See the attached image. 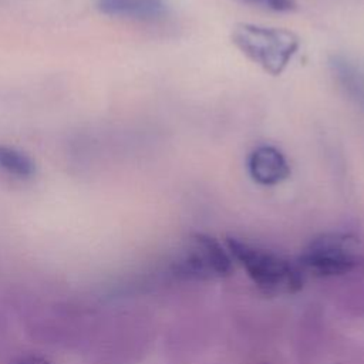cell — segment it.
I'll list each match as a JSON object with an SVG mask.
<instances>
[{
    "mask_svg": "<svg viewBox=\"0 0 364 364\" xmlns=\"http://www.w3.org/2000/svg\"><path fill=\"white\" fill-rule=\"evenodd\" d=\"M230 38L243 55L272 75L282 74L300 47L293 31L253 23L236 24Z\"/></svg>",
    "mask_w": 364,
    "mask_h": 364,
    "instance_id": "obj_1",
    "label": "cell"
},
{
    "mask_svg": "<svg viewBox=\"0 0 364 364\" xmlns=\"http://www.w3.org/2000/svg\"><path fill=\"white\" fill-rule=\"evenodd\" d=\"M230 255L247 272L253 283L267 294H289L303 284V272L287 259L267 249L229 237L226 240Z\"/></svg>",
    "mask_w": 364,
    "mask_h": 364,
    "instance_id": "obj_2",
    "label": "cell"
},
{
    "mask_svg": "<svg viewBox=\"0 0 364 364\" xmlns=\"http://www.w3.org/2000/svg\"><path fill=\"white\" fill-rule=\"evenodd\" d=\"M361 260L360 243L354 236L324 233L306 246L297 266L314 276H336L357 269Z\"/></svg>",
    "mask_w": 364,
    "mask_h": 364,
    "instance_id": "obj_3",
    "label": "cell"
},
{
    "mask_svg": "<svg viewBox=\"0 0 364 364\" xmlns=\"http://www.w3.org/2000/svg\"><path fill=\"white\" fill-rule=\"evenodd\" d=\"M173 273L183 279H216L228 274L232 259L226 250L210 236L191 235L173 262Z\"/></svg>",
    "mask_w": 364,
    "mask_h": 364,
    "instance_id": "obj_4",
    "label": "cell"
},
{
    "mask_svg": "<svg viewBox=\"0 0 364 364\" xmlns=\"http://www.w3.org/2000/svg\"><path fill=\"white\" fill-rule=\"evenodd\" d=\"M250 178L264 186H273L290 176V165L284 154L273 145H259L247 156Z\"/></svg>",
    "mask_w": 364,
    "mask_h": 364,
    "instance_id": "obj_5",
    "label": "cell"
},
{
    "mask_svg": "<svg viewBox=\"0 0 364 364\" xmlns=\"http://www.w3.org/2000/svg\"><path fill=\"white\" fill-rule=\"evenodd\" d=\"M100 13L142 23H155L168 14L166 0H94Z\"/></svg>",
    "mask_w": 364,
    "mask_h": 364,
    "instance_id": "obj_6",
    "label": "cell"
},
{
    "mask_svg": "<svg viewBox=\"0 0 364 364\" xmlns=\"http://www.w3.org/2000/svg\"><path fill=\"white\" fill-rule=\"evenodd\" d=\"M328 67L343 94L364 111V67L343 54L331 55Z\"/></svg>",
    "mask_w": 364,
    "mask_h": 364,
    "instance_id": "obj_7",
    "label": "cell"
},
{
    "mask_svg": "<svg viewBox=\"0 0 364 364\" xmlns=\"http://www.w3.org/2000/svg\"><path fill=\"white\" fill-rule=\"evenodd\" d=\"M0 168L17 179H30L37 171L28 154L9 145H0Z\"/></svg>",
    "mask_w": 364,
    "mask_h": 364,
    "instance_id": "obj_8",
    "label": "cell"
},
{
    "mask_svg": "<svg viewBox=\"0 0 364 364\" xmlns=\"http://www.w3.org/2000/svg\"><path fill=\"white\" fill-rule=\"evenodd\" d=\"M246 3H250L253 6L266 9V10H272V11H291L296 7L294 0H242Z\"/></svg>",
    "mask_w": 364,
    "mask_h": 364,
    "instance_id": "obj_9",
    "label": "cell"
},
{
    "mask_svg": "<svg viewBox=\"0 0 364 364\" xmlns=\"http://www.w3.org/2000/svg\"><path fill=\"white\" fill-rule=\"evenodd\" d=\"M13 364H51V363L41 355H26L16 360Z\"/></svg>",
    "mask_w": 364,
    "mask_h": 364,
    "instance_id": "obj_10",
    "label": "cell"
}]
</instances>
